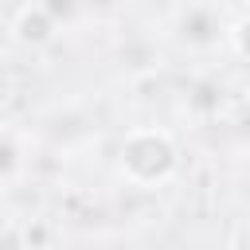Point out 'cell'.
Returning a JSON list of instances; mask_svg holds the SVG:
<instances>
[{
	"label": "cell",
	"mask_w": 250,
	"mask_h": 250,
	"mask_svg": "<svg viewBox=\"0 0 250 250\" xmlns=\"http://www.w3.org/2000/svg\"><path fill=\"white\" fill-rule=\"evenodd\" d=\"M172 39L188 51V55H211L219 47H227V31L230 23L223 20L215 0H184L172 8Z\"/></svg>",
	"instance_id": "2"
},
{
	"label": "cell",
	"mask_w": 250,
	"mask_h": 250,
	"mask_svg": "<svg viewBox=\"0 0 250 250\" xmlns=\"http://www.w3.org/2000/svg\"><path fill=\"white\" fill-rule=\"evenodd\" d=\"M230 246H250V227L234 230V234H230Z\"/></svg>",
	"instance_id": "9"
},
{
	"label": "cell",
	"mask_w": 250,
	"mask_h": 250,
	"mask_svg": "<svg viewBox=\"0 0 250 250\" xmlns=\"http://www.w3.org/2000/svg\"><path fill=\"white\" fill-rule=\"evenodd\" d=\"M59 27H62V23L47 12L43 0H23V4L12 12V20H8V39H12V47L43 51V47H51V43L59 39Z\"/></svg>",
	"instance_id": "3"
},
{
	"label": "cell",
	"mask_w": 250,
	"mask_h": 250,
	"mask_svg": "<svg viewBox=\"0 0 250 250\" xmlns=\"http://www.w3.org/2000/svg\"><path fill=\"white\" fill-rule=\"evenodd\" d=\"M242 4H246V12H250V0H242Z\"/></svg>",
	"instance_id": "10"
},
{
	"label": "cell",
	"mask_w": 250,
	"mask_h": 250,
	"mask_svg": "<svg viewBox=\"0 0 250 250\" xmlns=\"http://www.w3.org/2000/svg\"><path fill=\"white\" fill-rule=\"evenodd\" d=\"M227 47H230L242 62H250V12H246L242 20L230 23V31H227Z\"/></svg>",
	"instance_id": "7"
},
{
	"label": "cell",
	"mask_w": 250,
	"mask_h": 250,
	"mask_svg": "<svg viewBox=\"0 0 250 250\" xmlns=\"http://www.w3.org/2000/svg\"><path fill=\"white\" fill-rule=\"evenodd\" d=\"M43 4H47V12H51L62 27H66V23L78 16V8H82V0H43Z\"/></svg>",
	"instance_id": "8"
},
{
	"label": "cell",
	"mask_w": 250,
	"mask_h": 250,
	"mask_svg": "<svg viewBox=\"0 0 250 250\" xmlns=\"http://www.w3.org/2000/svg\"><path fill=\"white\" fill-rule=\"evenodd\" d=\"M23 148H31V137L20 133L16 125H8V129H4V141H0V180H4V195H12L23 176H31V160H23Z\"/></svg>",
	"instance_id": "5"
},
{
	"label": "cell",
	"mask_w": 250,
	"mask_h": 250,
	"mask_svg": "<svg viewBox=\"0 0 250 250\" xmlns=\"http://www.w3.org/2000/svg\"><path fill=\"white\" fill-rule=\"evenodd\" d=\"M223 105H227V90L211 78L191 82V90L184 94V113H191L195 121H215L223 113Z\"/></svg>",
	"instance_id": "6"
},
{
	"label": "cell",
	"mask_w": 250,
	"mask_h": 250,
	"mask_svg": "<svg viewBox=\"0 0 250 250\" xmlns=\"http://www.w3.org/2000/svg\"><path fill=\"white\" fill-rule=\"evenodd\" d=\"M117 62H121V70L129 78H152L160 70V47H156L152 35L133 31V35H125L117 43Z\"/></svg>",
	"instance_id": "4"
},
{
	"label": "cell",
	"mask_w": 250,
	"mask_h": 250,
	"mask_svg": "<svg viewBox=\"0 0 250 250\" xmlns=\"http://www.w3.org/2000/svg\"><path fill=\"white\" fill-rule=\"evenodd\" d=\"M184 152L176 133L160 125H133L117 145V176L133 191H156L180 176Z\"/></svg>",
	"instance_id": "1"
}]
</instances>
